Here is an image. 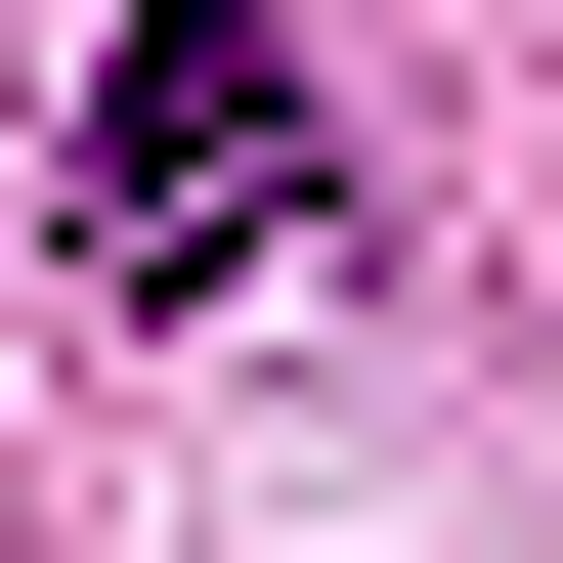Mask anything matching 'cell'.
<instances>
[{
	"mask_svg": "<svg viewBox=\"0 0 563 563\" xmlns=\"http://www.w3.org/2000/svg\"><path fill=\"white\" fill-rule=\"evenodd\" d=\"M303 217H347V87H303L261 0H131V44H87V261L217 303V261H303Z\"/></svg>",
	"mask_w": 563,
	"mask_h": 563,
	"instance_id": "1",
	"label": "cell"
}]
</instances>
